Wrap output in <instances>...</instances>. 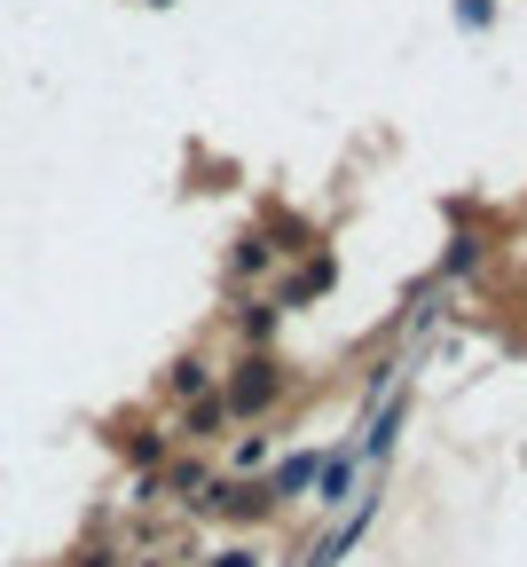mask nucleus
I'll return each instance as SVG.
<instances>
[{"label": "nucleus", "instance_id": "1", "mask_svg": "<svg viewBox=\"0 0 527 567\" xmlns=\"http://www.w3.org/2000/svg\"><path fill=\"white\" fill-rule=\"evenodd\" d=\"M252 402H268V363H252V371L237 379V410H252Z\"/></svg>", "mask_w": 527, "mask_h": 567}, {"label": "nucleus", "instance_id": "2", "mask_svg": "<svg viewBox=\"0 0 527 567\" xmlns=\"http://www.w3.org/2000/svg\"><path fill=\"white\" fill-rule=\"evenodd\" d=\"M316 473H323V457H291V465H283V473H276V488H308V481H316Z\"/></svg>", "mask_w": 527, "mask_h": 567}, {"label": "nucleus", "instance_id": "3", "mask_svg": "<svg viewBox=\"0 0 527 567\" xmlns=\"http://www.w3.org/2000/svg\"><path fill=\"white\" fill-rule=\"evenodd\" d=\"M220 567H252V551H220Z\"/></svg>", "mask_w": 527, "mask_h": 567}]
</instances>
